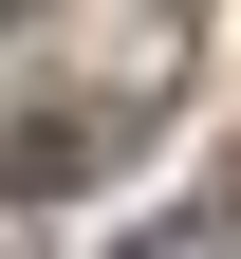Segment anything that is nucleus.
I'll return each mask as SVG.
<instances>
[{
  "mask_svg": "<svg viewBox=\"0 0 241 259\" xmlns=\"http://www.w3.org/2000/svg\"><path fill=\"white\" fill-rule=\"evenodd\" d=\"M149 130V93H93V111H38V130H0V204H56V185H93Z\"/></svg>",
  "mask_w": 241,
  "mask_h": 259,
  "instance_id": "nucleus-1",
  "label": "nucleus"
}]
</instances>
